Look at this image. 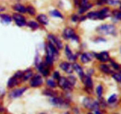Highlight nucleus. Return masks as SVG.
<instances>
[{
  "label": "nucleus",
  "instance_id": "nucleus-2",
  "mask_svg": "<svg viewBox=\"0 0 121 114\" xmlns=\"http://www.w3.org/2000/svg\"><path fill=\"white\" fill-rule=\"evenodd\" d=\"M83 105L88 109L96 111H98L99 109V104L98 102L93 100V99L90 97H87L83 100Z\"/></svg>",
  "mask_w": 121,
  "mask_h": 114
},
{
  "label": "nucleus",
  "instance_id": "nucleus-32",
  "mask_svg": "<svg viewBox=\"0 0 121 114\" xmlns=\"http://www.w3.org/2000/svg\"><path fill=\"white\" fill-rule=\"evenodd\" d=\"M47 84H48V86H49L50 87H51L52 88H54L56 87V83L55 82H54V81H53V80H48L47 81Z\"/></svg>",
  "mask_w": 121,
  "mask_h": 114
},
{
  "label": "nucleus",
  "instance_id": "nucleus-42",
  "mask_svg": "<svg viewBox=\"0 0 121 114\" xmlns=\"http://www.w3.org/2000/svg\"><path fill=\"white\" fill-rule=\"evenodd\" d=\"M95 114H100V112H99L98 110V111H96Z\"/></svg>",
  "mask_w": 121,
  "mask_h": 114
},
{
  "label": "nucleus",
  "instance_id": "nucleus-40",
  "mask_svg": "<svg viewBox=\"0 0 121 114\" xmlns=\"http://www.w3.org/2000/svg\"><path fill=\"white\" fill-rule=\"evenodd\" d=\"M72 20H73V21H78V20H79V17L78 16V15L74 14V15L72 16Z\"/></svg>",
  "mask_w": 121,
  "mask_h": 114
},
{
  "label": "nucleus",
  "instance_id": "nucleus-24",
  "mask_svg": "<svg viewBox=\"0 0 121 114\" xmlns=\"http://www.w3.org/2000/svg\"><path fill=\"white\" fill-rule=\"evenodd\" d=\"M0 17L1 18L2 20H3L4 22L7 23H9L11 21V17L9 15H7V14H2L0 15Z\"/></svg>",
  "mask_w": 121,
  "mask_h": 114
},
{
  "label": "nucleus",
  "instance_id": "nucleus-34",
  "mask_svg": "<svg viewBox=\"0 0 121 114\" xmlns=\"http://www.w3.org/2000/svg\"><path fill=\"white\" fill-rule=\"evenodd\" d=\"M22 76H23V72L21 71H18L14 74V77H15L17 79H20V78H22Z\"/></svg>",
  "mask_w": 121,
  "mask_h": 114
},
{
  "label": "nucleus",
  "instance_id": "nucleus-22",
  "mask_svg": "<svg viewBox=\"0 0 121 114\" xmlns=\"http://www.w3.org/2000/svg\"><path fill=\"white\" fill-rule=\"evenodd\" d=\"M33 75V72L31 70H27L26 71L23 72V76H22V78L24 80H27L29 79L30 77H32Z\"/></svg>",
  "mask_w": 121,
  "mask_h": 114
},
{
  "label": "nucleus",
  "instance_id": "nucleus-21",
  "mask_svg": "<svg viewBox=\"0 0 121 114\" xmlns=\"http://www.w3.org/2000/svg\"><path fill=\"white\" fill-rule=\"evenodd\" d=\"M65 52H66V54L67 55V58L70 60H74V55H73L72 51L70 49V48L68 46H66V48H65Z\"/></svg>",
  "mask_w": 121,
  "mask_h": 114
},
{
  "label": "nucleus",
  "instance_id": "nucleus-3",
  "mask_svg": "<svg viewBox=\"0 0 121 114\" xmlns=\"http://www.w3.org/2000/svg\"><path fill=\"white\" fill-rule=\"evenodd\" d=\"M58 80V84L63 90H70L72 89L73 86L69 82L67 78L65 77H60Z\"/></svg>",
  "mask_w": 121,
  "mask_h": 114
},
{
  "label": "nucleus",
  "instance_id": "nucleus-14",
  "mask_svg": "<svg viewBox=\"0 0 121 114\" xmlns=\"http://www.w3.org/2000/svg\"><path fill=\"white\" fill-rule=\"evenodd\" d=\"M87 17L89 19L91 20H97V19H100L102 20L101 14L100 11H91L87 14Z\"/></svg>",
  "mask_w": 121,
  "mask_h": 114
},
{
  "label": "nucleus",
  "instance_id": "nucleus-9",
  "mask_svg": "<svg viewBox=\"0 0 121 114\" xmlns=\"http://www.w3.org/2000/svg\"><path fill=\"white\" fill-rule=\"evenodd\" d=\"M60 67L67 73L70 74L73 72V65L67 62H63L62 63H61L60 64Z\"/></svg>",
  "mask_w": 121,
  "mask_h": 114
},
{
  "label": "nucleus",
  "instance_id": "nucleus-5",
  "mask_svg": "<svg viewBox=\"0 0 121 114\" xmlns=\"http://www.w3.org/2000/svg\"><path fill=\"white\" fill-rule=\"evenodd\" d=\"M48 40L50 42V43L52 44L53 46L56 47L58 49H62L63 48V44L61 43V41L60 39H58L56 36L52 34H50L48 37Z\"/></svg>",
  "mask_w": 121,
  "mask_h": 114
},
{
  "label": "nucleus",
  "instance_id": "nucleus-4",
  "mask_svg": "<svg viewBox=\"0 0 121 114\" xmlns=\"http://www.w3.org/2000/svg\"><path fill=\"white\" fill-rule=\"evenodd\" d=\"M13 17L17 26L22 27V26H24L26 24L25 17L21 14L15 13V14H13Z\"/></svg>",
  "mask_w": 121,
  "mask_h": 114
},
{
  "label": "nucleus",
  "instance_id": "nucleus-12",
  "mask_svg": "<svg viewBox=\"0 0 121 114\" xmlns=\"http://www.w3.org/2000/svg\"><path fill=\"white\" fill-rule=\"evenodd\" d=\"M50 102L53 105L58 107H61L66 105V102L63 99L59 97H54L50 99Z\"/></svg>",
  "mask_w": 121,
  "mask_h": 114
},
{
  "label": "nucleus",
  "instance_id": "nucleus-18",
  "mask_svg": "<svg viewBox=\"0 0 121 114\" xmlns=\"http://www.w3.org/2000/svg\"><path fill=\"white\" fill-rule=\"evenodd\" d=\"M13 8H14V10H15L16 11L20 12L21 13H25L27 11H26V8L23 6L22 5L20 4H15L13 7Z\"/></svg>",
  "mask_w": 121,
  "mask_h": 114
},
{
  "label": "nucleus",
  "instance_id": "nucleus-30",
  "mask_svg": "<svg viewBox=\"0 0 121 114\" xmlns=\"http://www.w3.org/2000/svg\"><path fill=\"white\" fill-rule=\"evenodd\" d=\"M96 92H97V94H98V97H101L103 93V88L101 85H99L97 87Z\"/></svg>",
  "mask_w": 121,
  "mask_h": 114
},
{
  "label": "nucleus",
  "instance_id": "nucleus-11",
  "mask_svg": "<svg viewBox=\"0 0 121 114\" xmlns=\"http://www.w3.org/2000/svg\"><path fill=\"white\" fill-rule=\"evenodd\" d=\"M39 68L41 73L44 76L46 77L48 76L50 73V68L48 67V65L47 63H41L39 65Z\"/></svg>",
  "mask_w": 121,
  "mask_h": 114
},
{
  "label": "nucleus",
  "instance_id": "nucleus-19",
  "mask_svg": "<svg viewBox=\"0 0 121 114\" xmlns=\"http://www.w3.org/2000/svg\"><path fill=\"white\" fill-rule=\"evenodd\" d=\"M17 78H16L15 77H14L13 76V77L9 78V80L8 81V84H7V86L9 88H12L13 87L15 86L17 84H18V81Z\"/></svg>",
  "mask_w": 121,
  "mask_h": 114
},
{
  "label": "nucleus",
  "instance_id": "nucleus-1",
  "mask_svg": "<svg viewBox=\"0 0 121 114\" xmlns=\"http://www.w3.org/2000/svg\"><path fill=\"white\" fill-rule=\"evenodd\" d=\"M97 30L100 34L105 35L112 34L115 32V27L112 24H104L98 27Z\"/></svg>",
  "mask_w": 121,
  "mask_h": 114
},
{
  "label": "nucleus",
  "instance_id": "nucleus-7",
  "mask_svg": "<svg viewBox=\"0 0 121 114\" xmlns=\"http://www.w3.org/2000/svg\"><path fill=\"white\" fill-rule=\"evenodd\" d=\"M63 36L66 39H78V37L76 36L74 31L72 28H65L63 32Z\"/></svg>",
  "mask_w": 121,
  "mask_h": 114
},
{
  "label": "nucleus",
  "instance_id": "nucleus-37",
  "mask_svg": "<svg viewBox=\"0 0 121 114\" xmlns=\"http://www.w3.org/2000/svg\"><path fill=\"white\" fill-rule=\"evenodd\" d=\"M106 3L110 5H115L118 3V2L116 0H106Z\"/></svg>",
  "mask_w": 121,
  "mask_h": 114
},
{
  "label": "nucleus",
  "instance_id": "nucleus-39",
  "mask_svg": "<svg viewBox=\"0 0 121 114\" xmlns=\"http://www.w3.org/2000/svg\"><path fill=\"white\" fill-rule=\"evenodd\" d=\"M111 63H112V66H113V68H115L117 69V70H118V69L119 68V65H118V64H117V63H115V62H113V61L111 62Z\"/></svg>",
  "mask_w": 121,
  "mask_h": 114
},
{
  "label": "nucleus",
  "instance_id": "nucleus-45",
  "mask_svg": "<svg viewBox=\"0 0 121 114\" xmlns=\"http://www.w3.org/2000/svg\"></svg>",
  "mask_w": 121,
  "mask_h": 114
},
{
  "label": "nucleus",
  "instance_id": "nucleus-44",
  "mask_svg": "<svg viewBox=\"0 0 121 114\" xmlns=\"http://www.w3.org/2000/svg\"><path fill=\"white\" fill-rule=\"evenodd\" d=\"M43 114V113H42V114Z\"/></svg>",
  "mask_w": 121,
  "mask_h": 114
},
{
  "label": "nucleus",
  "instance_id": "nucleus-35",
  "mask_svg": "<svg viewBox=\"0 0 121 114\" xmlns=\"http://www.w3.org/2000/svg\"><path fill=\"white\" fill-rule=\"evenodd\" d=\"M67 80H68L69 82L73 86L75 84L76 80V78H74V77H73V76H70V77L67 78Z\"/></svg>",
  "mask_w": 121,
  "mask_h": 114
},
{
  "label": "nucleus",
  "instance_id": "nucleus-33",
  "mask_svg": "<svg viewBox=\"0 0 121 114\" xmlns=\"http://www.w3.org/2000/svg\"><path fill=\"white\" fill-rule=\"evenodd\" d=\"M113 14L117 19L121 20V11L115 10L113 12Z\"/></svg>",
  "mask_w": 121,
  "mask_h": 114
},
{
  "label": "nucleus",
  "instance_id": "nucleus-23",
  "mask_svg": "<svg viewBox=\"0 0 121 114\" xmlns=\"http://www.w3.org/2000/svg\"><path fill=\"white\" fill-rule=\"evenodd\" d=\"M100 69L102 71H103V72L106 74H111L112 72V71H111L110 68L107 65H105V64H102V65H100Z\"/></svg>",
  "mask_w": 121,
  "mask_h": 114
},
{
  "label": "nucleus",
  "instance_id": "nucleus-15",
  "mask_svg": "<svg viewBox=\"0 0 121 114\" xmlns=\"http://www.w3.org/2000/svg\"><path fill=\"white\" fill-rule=\"evenodd\" d=\"M37 20L40 23L44 25L47 24L48 23V18L44 14H40V15H38L37 17Z\"/></svg>",
  "mask_w": 121,
  "mask_h": 114
},
{
  "label": "nucleus",
  "instance_id": "nucleus-10",
  "mask_svg": "<svg viewBox=\"0 0 121 114\" xmlns=\"http://www.w3.org/2000/svg\"><path fill=\"white\" fill-rule=\"evenodd\" d=\"M82 80L85 84L86 88L89 90H92L93 88V82L91 77L88 76H84V77L82 78Z\"/></svg>",
  "mask_w": 121,
  "mask_h": 114
},
{
  "label": "nucleus",
  "instance_id": "nucleus-41",
  "mask_svg": "<svg viewBox=\"0 0 121 114\" xmlns=\"http://www.w3.org/2000/svg\"><path fill=\"white\" fill-rule=\"evenodd\" d=\"M4 11V8L2 7H0V11Z\"/></svg>",
  "mask_w": 121,
  "mask_h": 114
},
{
  "label": "nucleus",
  "instance_id": "nucleus-26",
  "mask_svg": "<svg viewBox=\"0 0 121 114\" xmlns=\"http://www.w3.org/2000/svg\"><path fill=\"white\" fill-rule=\"evenodd\" d=\"M92 7V4H88L84 6V7H82V8H80V9H79V13H80V14H82V13H85V11H86L87 10L90 9Z\"/></svg>",
  "mask_w": 121,
  "mask_h": 114
},
{
  "label": "nucleus",
  "instance_id": "nucleus-36",
  "mask_svg": "<svg viewBox=\"0 0 121 114\" xmlns=\"http://www.w3.org/2000/svg\"><path fill=\"white\" fill-rule=\"evenodd\" d=\"M113 78L118 82L121 83V75L119 74H114L113 75Z\"/></svg>",
  "mask_w": 121,
  "mask_h": 114
},
{
  "label": "nucleus",
  "instance_id": "nucleus-25",
  "mask_svg": "<svg viewBox=\"0 0 121 114\" xmlns=\"http://www.w3.org/2000/svg\"><path fill=\"white\" fill-rule=\"evenodd\" d=\"M28 27H30L31 28H33V29H37V28H39V24L37 23L36 22L33 21H30L27 23Z\"/></svg>",
  "mask_w": 121,
  "mask_h": 114
},
{
  "label": "nucleus",
  "instance_id": "nucleus-27",
  "mask_svg": "<svg viewBox=\"0 0 121 114\" xmlns=\"http://www.w3.org/2000/svg\"><path fill=\"white\" fill-rule=\"evenodd\" d=\"M51 15L53 17H59V18H63V15L59 11L57 10H54L52 11L50 13Z\"/></svg>",
  "mask_w": 121,
  "mask_h": 114
},
{
  "label": "nucleus",
  "instance_id": "nucleus-8",
  "mask_svg": "<svg viewBox=\"0 0 121 114\" xmlns=\"http://www.w3.org/2000/svg\"><path fill=\"white\" fill-rule=\"evenodd\" d=\"M27 89V87H22L20 88V89H15V90H13L11 93H10V97L11 98H17V97H20L23 95L24 93L26 91Z\"/></svg>",
  "mask_w": 121,
  "mask_h": 114
},
{
  "label": "nucleus",
  "instance_id": "nucleus-28",
  "mask_svg": "<svg viewBox=\"0 0 121 114\" xmlns=\"http://www.w3.org/2000/svg\"><path fill=\"white\" fill-rule=\"evenodd\" d=\"M26 11H27L28 12L30 15H35V13H36V12H35V8H34L33 6H31V5L28 6L27 8H26Z\"/></svg>",
  "mask_w": 121,
  "mask_h": 114
},
{
  "label": "nucleus",
  "instance_id": "nucleus-38",
  "mask_svg": "<svg viewBox=\"0 0 121 114\" xmlns=\"http://www.w3.org/2000/svg\"><path fill=\"white\" fill-rule=\"evenodd\" d=\"M53 77H54V78H55V79L59 80V78H60V76L59 72H58V71H56V72H54V74H53Z\"/></svg>",
  "mask_w": 121,
  "mask_h": 114
},
{
  "label": "nucleus",
  "instance_id": "nucleus-31",
  "mask_svg": "<svg viewBox=\"0 0 121 114\" xmlns=\"http://www.w3.org/2000/svg\"><path fill=\"white\" fill-rule=\"evenodd\" d=\"M117 100V95L114 94V95H112L108 99V102L110 103H113L114 102H115Z\"/></svg>",
  "mask_w": 121,
  "mask_h": 114
},
{
  "label": "nucleus",
  "instance_id": "nucleus-16",
  "mask_svg": "<svg viewBox=\"0 0 121 114\" xmlns=\"http://www.w3.org/2000/svg\"><path fill=\"white\" fill-rule=\"evenodd\" d=\"M73 70H74L76 71V72L78 74L79 76H80V78H82L83 77H84L85 74H84V72L83 71L82 68H81V66H80L79 65H78V64H73Z\"/></svg>",
  "mask_w": 121,
  "mask_h": 114
},
{
  "label": "nucleus",
  "instance_id": "nucleus-20",
  "mask_svg": "<svg viewBox=\"0 0 121 114\" xmlns=\"http://www.w3.org/2000/svg\"><path fill=\"white\" fill-rule=\"evenodd\" d=\"M74 2L76 5L79 7V8H82L89 4L88 0H74Z\"/></svg>",
  "mask_w": 121,
  "mask_h": 114
},
{
  "label": "nucleus",
  "instance_id": "nucleus-29",
  "mask_svg": "<svg viewBox=\"0 0 121 114\" xmlns=\"http://www.w3.org/2000/svg\"><path fill=\"white\" fill-rule=\"evenodd\" d=\"M43 93L45 95H47V96H54L56 95V93L54 91L52 90H49V89H47V90H45L43 91Z\"/></svg>",
  "mask_w": 121,
  "mask_h": 114
},
{
  "label": "nucleus",
  "instance_id": "nucleus-43",
  "mask_svg": "<svg viewBox=\"0 0 121 114\" xmlns=\"http://www.w3.org/2000/svg\"><path fill=\"white\" fill-rule=\"evenodd\" d=\"M120 52H121V49H120Z\"/></svg>",
  "mask_w": 121,
  "mask_h": 114
},
{
  "label": "nucleus",
  "instance_id": "nucleus-13",
  "mask_svg": "<svg viewBox=\"0 0 121 114\" xmlns=\"http://www.w3.org/2000/svg\"><path fill=\"white\" fill-rule=\"evenodd\" d=\"M96 57L101 62H106L109 60V55L108 52L104 51L100 53L96 54Z\"/></svg>",
  "mask_w": 121,
  "mask_h": 114
},
{
  "label": "nucleus",
  "instance_id": "nucleus-6",
  "mask_svg": "<svg viewBox=\"0 0 121 114\" xmlns=\"http://www.w3.org/2000/svg\"><path fill=\"white\" fill-rule=\"evenodd\" d=\"M43 81L42 77L39 75H37L32 77L30 84L32 87H37L41 86L43 84Z\"/></svg>",
  "mask_w": 121,
  "mask_h": 114
},
{
  "label": "nucleus",
  "instance_id": "nucleus-17",
  "mask_svg": "<svg viewBox=\"0 0 121 114\" xmlns=\"http://www.w3.org/2000/svg\"><path fill=\"white\" fill-rule=\"evenodd\" d=\"M92 58V55L90 53H85L82 55L81 61L83 63H87L91 61Z\"/></svg>",
  "mask_w": 121,
  "mask_h": 114
}]
</instances>
